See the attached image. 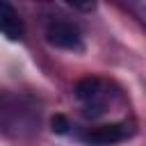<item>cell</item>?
<instances>
[{
  "mask_svg": "<svg viewBox=\"0 0 146 146\" xmlns=\"http://www.w3.org/2000/svg\"><path fill=\"white\" fill-rule=\"evenodd\" d=\"M46 41L50 46H55V48H62V50H73V52H82L84 50L82 30L73 21H66L62 16L48 21V25H46Z\"/></svg>",
  "mask_w": 146,
  "mask_h": 146,
  "instance_id": "6da1fadb",
  "label": "cell"
},
{
  "mask_svg": "<svg viewBox=\"0 0 146 146\" xmlns=\"http://www.w3.org/2000/svg\"><path fill=\"white\" fill-rule=\"evenodd\" d=\"M75 96L84 105V114L98 116L105 112V105L110 100V87L100 78H82L75 84Z\"/></svg>",
  "mask_w": 146,
  "mask_h": 146,
  "instance_id": "7a4b0ae2",
  "label": "cell"
},
{
  "mask_svg": "<svg viewBox=\"0 0 146 146\" xmlns=\"http://www.w3.org/2000/svg\"><path fill=\"white\" fill-rule=\"evenodd\" d=\"M135 135L132 123L128 121H116V123H105L98 128H91L82 135V141L91 144V146H112V144H121L128 137Z\"/></svg>",
  "mask_w": 146,
  "mask_h": 146,
  "instance_id": "3957f363",
  "label": "cell"
},
{
  "mask_svg": "<svg viewBox=\"0 0 146 146\" xmlns=\"http://www.w3.org/2000/svg\"><path fill=\"white\" fill-rule=\"evenodd\" d=\"M0 30H2V34H5L7 39H11V41L23 39V34H25V25H23L18 11H16L9 2H2V5H0Z\"/></svg>",
  "mask_w": 146,
  "mask_h": 146,
  "instance_id": "277c9868",
  "label": "cell"
},
{
  "mask_svg": "<svg viewBox=\"0 0 146 146\" xmlns=\"http://www.w3.org/2000/svg\"><path fill=\"white\" fill-rule=\"evenodd\" d=\"M68 121H66V116H62V114H55L52 116V130L55 132H59V135H64V132H68Z\"/></svg>",
  "mask_w": 146,
  "mask_h": 146,
  "instance_id": "5b68a950",
  "label": "cell"
}]
</instances>
